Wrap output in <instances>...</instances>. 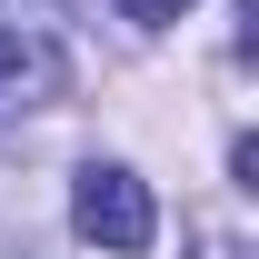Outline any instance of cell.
<instances>
[{"label": "cell", "mask_w": 259, "mask_h": 259, "mask_svg": "<svg viewBox=\"0 0 259 259\" xmlns=\"http://www.w3.org/2000/svg\"><path fill=\"white\" fill-rule=\"evenodd\" d=\"M70 90V60L50 30H0V120H20V110H50Z\"/></svg>", "instance_id": "obj_2"}, {"label": "cell", "mask_w": 259, "mask_h": 259, "mask_svg": "<svg viewBox=\"0 0 259 259\" xmlns=\"http://www.w3.org/2000/svg\"><path fill=\"white\" fill-rule=\"evenodd\" d=\"M70 229H80L90 249H110V259H140L150 239H160L150 180H140V169H120V160H90L80 180H70Z\"/></svg>", "instance_id": "obj_1"}, {"label": "cell", "mask_w": 259, "mask_h": 259, "mask_svg": "<svg viewBox=\"0 0 259 259\" xmlns=\"http://www.w3.org/2000/svg\"><path fill=\"white\" fill-rule=\"evenodd\" d=\"M130 20H140V30H169V20H180V10H190V0H120Z\"/></svg>", "instance_id": "obj_3"}]
</instances>
